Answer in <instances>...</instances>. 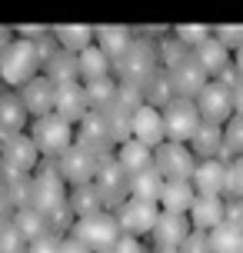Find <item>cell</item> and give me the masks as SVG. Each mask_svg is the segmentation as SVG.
Masks as SVG:
<instances>
[{"instance_id": "6da1fadb", "label": "cell", "mask_w": 243, "mask_h": 253, "mask_svg": "<svg viewBox=\"0 0 243 253\" xmlns=\"http://www.w3.org/2000/svg\"><path fill=\"white\" fill-rule=\"evenodd\" d=\"M40 74H43V57H40L34 37H17L0 53V80L7 90H20Z\"/></svg>"}, {"instance_id": "7a4b0ae2", "label": "cell", "mask_w": 243, "mask_h": 253, "mask_svg": "<svg viewBox=\"0 0 243 253\" xmlns=\"http://www.w3.org/2000/svg\"><path fill=\"white\" fill-rule=\"evenodd\" d=\"M30 207L43 210L47 220H53V216H60V213H74L70 210V183L60 177L57 160H43L34 170V197H30Z\"/></svg>"}, {"instance_id": "3957f363", "label": "cell", "mask_w": 243, "mask_h": 253, "mask_svg": "<svg viewBox=\"0 0 243 253\" xmlns=\"http://www.w3.org/2000/svg\"><path fill=\"white\" fill-rule=\"evenodd\" d=\"M160 67V43L147 37H133V43L127 47V53L114 60V77L120 84H130V87H143V80Z\"/></svg>"}, {"instance_id": "277c9868", "label": "cell", "mask_w": 243, "mask_h": 253, "mask_svg": "<svg viewBox=\"0 0 243 253\" xmlns=\"http://www.w3.org/2000/svg\"><path fill=\"white\" fill-rule=\"evenodd\" d=\"M34 143H37V150L43 160H57V157H64L74 143H77V126L64 120L60 114H47V117H37L30 130H27Z\"/></svg>"}, {"instance_id": "5b68a950", "label": "cell", "mask_w": 243, "mask_h": 253, "mask_svg": "<svg viewBox=\"0 0 243 253\" xmlns=\"http://www.w3.org/2000/svg\"><path fill=\"white\" fill-rule=\"evenodd\" d=\"M70 237L87 243L93 253H114V247L123 237V227H120L114 210H100V213L80 216L77 223H74V230H70Z\"/></svg>"}, {"instance_id": "8992f818", "label": "cell", "mask_w": 243, "mask_h": 253, "mask_svg": "<svg viewBox=\"0 0 243 253\" xmlns=\"http://www.w3.org/2000/svg\"><path fill=\"white\" fill-rule=\"evenodd\" d=\"M197 153L190 150V143H177V140H166L154 150V167L163 173L166 180H193L197 170Z\"/></svg>"}, {"instance_id": "52a82bcc", "label": "cell", "mask_w": 243, "mask_h": 253, "mask_svg": "<svg viewBox=\"0 0 243 253\" xmlns=\"http://www.w3.org/2000/svg\"><path fill=\"white\" fill-rule=\"evenodd\" d=\"M163 124H166V140H177V143H190L193 133L200 130L203 117H200V107L197 100H187V97H177L163 107Z\"/></svg>"}, {"instance_id": "ba28073f", "label": "cell", "mask_w": 243, "mask_h": 253, "mask_svg": "<svg viewBox=\"0 0 243 253\" xmlns=\"http://www.w3.org/2000/svg\"><path fill=\"white\" fill-rule=\"evenodd\" d=\"M117 220H120V227H123V233H130V237H150L157 227V220H160V203L154 200H137V197H130L127 203H120L114 210Z\"/></svg>"}, {"instance_id": "9c48e42d", "label": "cell", "mask_w": 243, "mask_h": 253, "mask_svg": "<svg viewBox=\"0 0 243 253\" xmlns=\"http://www.w3.org/2000/svg\"><path fill=\"white\" fill-rule=\"evenodd\" d=\"M77 143H80V147H87L93 157H100V164L114 157L117 140H114L110 124H107V117H103L100 110H90V114L77 124Z\"/></svg>"}, {"instance_id": "30bf717a", "label": "cell", "mask_w": 243, "mask_h": 253, "mask_svg": "<svg viewBox=\"0 0 243 253\" xmlns=\"http://www.w3.org/2000/svg\"><path fill=\"white\" fill-rule=\"evenodd\" d=\"M97 190H100L103 203H107V210H117L120 203L130 200V173L123 170V167L117 164V157H110V160H103L100 170H97Z\"/></svg>"}, {"instance_id": "8fae6325", "label": "cell", "mask_w": 243, "mask_h": 253, "mask_svg": "<svg viewBox=\"0 0 243 253\" xmlns=\"http://www.w3.org/2000/svg\"><path fill=\"white\" fill-rule=\"evenodd\" d=\"M57 170H60V177H64L70 187L93 183V180H97V170H100V157H93L87 147L74 143L64 157H57Z\"/></svg>"}, {"instance_id": "7c38bea8", "label": "cell", "mask_w": 243, "mask_h": 253, "mask_svg": "<svg viewBox=\"0 0 243 253\" xmlns=\"http://www.w3.org/2000/svg\"><path fill=\"white\" fill-rule=\"evenodd\" d=\"M197 107H200V117H203L206 124H227L237 110H233V90L227 84H220V80H210L203 90H200V97H197Z\"/></svg>"}, {"instance_id": "4fadbf2b", "label": "cell", "mask_w": 243, "mask_h": 253, "mask_svg": "<svg viewBox=\"0 0 243 253\" xmlns=\"http://www.w3.org/2000/svg\"><path fill=\"white\" fill-rule=\"evenodd\" d=\"M193 233V223L187 213H160V220H157L154 233L147 237V240L154 243V250H180L183 243H187V237Z\"/></svg>"}, {"instance_id": "5bb4252c", "label": "cell", "mask_w": 243, "mask_h": 253, "mask_svg": "<svg viewBox=\"0 0 243 253\" xmlns=\"http://www.w3.org/2000/svg\"><path fill=\"white\" fill-rule=\"evenodd\" d=\"M30 124H34V117L24 107L20 93L17 90H3V97H0V143L17 137V133H27Z\"/></svg>"}, {"instance_id": "9a60e30c", "label": "cell", "mask_w": 243, "mask_h": 253, "mask_svg": "<svg viewBox=\"0 0 243 253\" xmlns=\"http://www.w3.org/2000/svg\"><path fill=\"white\" fill-rule=\"evenodd\" d=\"M17 93H20V100H24V107L30 110L34 120L53 114V107H57V84H53L50 77H43V74L34 77L30 84H24Z\"/></svg>"}, {"instance_id": "2e32d148", "label": "cell", "mask_w": 243, "mask_h": 253, "mask_svg": "<svg viewBox=\"0 0 243 253\" xmlns=\"http://www.w3.org/2000/svg\"><path fill=\"white\" fill-rule=\"evenodd\" d=\"M166 74H170V80H173L177 97H187V100H197V97H200V90L210 84L206 70L197 63V57H193V53L187 57V60H180L177 67H170Z\"/></svg>"}, {"instance_id": "e0dca14e", "label": "cell", "mask_w": 243, "mask_h": 253, "mask_svg": "<svg viewBox=\"0 0 243 253\" xmlns=\"http://www.w3.org/2000/svg\"><path fill=\"white\" fill-rule=\"evenodd\" d=\"M193 57H197V63L206 70L210 80H217L227 67H233V50L217 37V34H210L203 43H197V47H193Z\"/></svg>"}, {"instance_id": "ac0fdd59", "label": "cell", "mask_w": 243, "mask_h": 253, "mask_svg": "<svg viewBox=\"0 0 243 253\" xmlns=\"http://www.w3.org/2000/svg\"><path fill=\"white\" fill-rule=\"evenodd\" d=\"M0 160L20 167L27 173H34V170L43 164V157H40V150H37V143H34L30 133H17V137L3 140V143H0Z\"/></svg>"}, {"instance_id": "d6986e66", "label": "cell", "mask_w": 243, "mask_h": 253, "mask_svg": "<svg viewBox=\"0 0 243 253\" xmlns=\"http://www.w3.org/2000/svg\"><path fill=\"white\" fill-rule=\"evenodd\" d=\"M53 114H60L64 120H70L74 126L90 114V100H87V87H83V80H74V84L57 87V107H53Z\"/></svg>"}, {"instance_id": "ffe728a7", "label": "cell", "mask_w": 243, "mask_h": 253, "mask_svg": "<svg viewBox=\"0 0 243 253\" xmlns=\"http://www.w3.org/2000/svg\"><path fill=\"white\" fill-rule=\"evenodd\" d=\"M133 137L143 140L147 147H160L166 143V124H163V110L160 107H150V103H143L140 110L133 114Z\"/></svg>"}, {"instance_id": "44dd1931", "label": "cell", "mask_w": 243, "mask_h": 253, "mask_svg": "<svg viewBox=\"0 0 243 253\" xmlns=\"http://www.w3.org/2000/svg\"><path fill=\"white\" fill-rule=\"evenodd\" d=\"M227 160H200L193 170V187L200 197H227Z\"/></svg>"}, {"instance_id": "7402d4cb", "label": "cell", "mask_w": 243, "mask_h": 253, "mask_svg": "<svg viewBox=\"0 0 243 253\" xmlns=\"http://www.w3.org/2000/svg\"><path fill=\"white\" fill-rule=\"evenodd\" d=\"M187 216H190L193 230L210 233V230H217L220 223H227V197H197V200H193V210Z\"/></svg>"}, {"instance_id": "603a6c76", "label": "cell", "mask_w": 243, "mask_h": 253, "mask_svg": "<svg viewBox=\"0 0 243 253\" xmlns=\"http://www.w3.org/2000/svg\"><path fill=\"white\" fill-rule=\"evenodd\" d=\"M114 157H117V164L123 167L130 177H133V173H143V170H150V167H154V147H147V143L137 140V137L117 143Z\"/></svg>"}, {"instance_id": "cb8c5ba5", "label": "cell", "mask_w": 243, "mask_h": 253, "mask_svg": "<svg viewBox=\"0 0 243 253\" xmlns=\"http://www.w3.org/2000/svg\"><path fill=\"white\" fill-rule=\"evenodd\" d=\"M197 197L200 193L193 187V180H166L163 193H160V210H166V213H190Z\"/></svg>"}, {"instance_id": "d4e9b609", "label": "cell", "mask_w": 243, "mask_h": 253, "mask_svg": "<svg viewBox=\"0 0 243 253\" xmlns=\"http://www.w3.org/2000/svg\"><path fill=\"white\" fill-rule=\"evenodd\" d=\"M223 147H227V140H223V126L220 124H200V130L193 133L190 140V150L197 153V160H223Z\"/></svg>"}, {"instance_id": "484cf974", "label": "cell", "mask_w": 243, "mask_h": 253, "mask_svg": "<svg viewBox=\"0 0 243 253\" xmlns=\"http://www.w3.org/2000/svg\"><path fill=\"white\" fill-rule=\"evenodd\" d=\"M143 103H150V107H160L163 110L170 100H177V90H173V80H170V74H166V67H157L154 74L143 80Z\"/></svg>"}, {"instance_id": "4316f807", "label": "cell", "mask_w": 243, "mask_h": 253, "mask_svg": "<svg viewBox=\"0 0 243 253\" xmlns=\"http://www.w3.org/2000/svg\"><path fill=\"white\" fill-rule=\"evenodd\" d=\"M13 227L24 233L27 243L40 240V237H47V233H53L50 230V220H47V213L43 210H37V207H20V210H13Z\"/></svg>"}, {"instance_id": "83f0119b", "label": "cell", "mask_w": 243, "mask_h": 253, "mask_svg": "<svg viewBox=\"0 0 243 253\" xmlns=\"http://www.w3.org/2000/svg\"><path fill=\"white\" fill-rule=\"evenodd\" d=\"M77 63H80V80H83V84H90V80H103V77H114V60H110L97 43H90L87 50H80Z\"/></svg>"}, {"instance_id": "f1b7e54d", "label": "cell", "mask_w": 243, "mask_h": 253, "mask_svg": "<svg viewBox=\"0 0 243 253\" xmlns=\"http://www.w3.org/2000/svg\"><path fill=\"white\" fill-rule=\"evenodd\" d=\"M43 77H50L57 87H64V84H74V80H80V63H77V53L70 50H60L53 53L50 60L43 63Z\"/></svg>"}, {"instance_id": "f546056e", "label": "cell", "mask_w": 243, "mask_h": 253, "mask_svg": "<svg viewBox=\"0 0 243 253\" xmlns=\"http://www.w3.org/2000/svg\"><path fill=\"white\" fill-rule=\"evenodd\" d=\"M70 210H74V216H90V213H100V210H107V203H103L100 190H97V183H80V187H70Z\"/></svg>"}, {"instance_id": "4dcf8cb0", "label": "cell", "mask_w": 243, "mask_h": 253, "mask_svg": "<svg viewBox=\"0 0 243 253\" xmlns=\"http://www.w3.org/2000/svg\"><path fill=\"white\" fill-rule=\"evenodd\" d=\"M163 183H166V177L160 173V170H157V167H150V170H143V173H133V177H130V197L160 203Z\"/></svg>"}, {"instance_id": "1f68e13d", "label": "cell", "mask_w": 243, "mask_h": 253, "mask_svg": "<svg viewBox=\"0 0 243 253\" xmlns=\"http://www.w3.org/2000/svg\"><path fill=\"white\" fill-rule=\"evenodd\" d=\"M133 43V34H130L127 27H100L97 30V47H100L110 60H120L127 47Z\"/></svg>"}, {"instance_id": "d6a6232c", "label": "cell", "mask_w": 243, "mask_h": 253, "mask_svg": "<svg viewBox=\"0 0 243 253\" xmlns=\"http://www.w3.org/2000/svg\"><path fill=\"white\" fill-rule=\"evenodd\" d=\"M53 34H57V43H60L64 50H70V53H80V50H87L90 43H97V30H90V27H83V24L57 27Z\"/></svg>"}, {"instance_id": "836d02e7", "label": "cell", "mask_w": 243, "mask_h": 253, "mask_svg": "<svg viewBox=\"0 0 243 253\" xmlns=\"http://www.w3.org/2000/svg\"><path fill=\"white\" fill-rule=\"evenodd\" d=\"M206 237H210L213 253H243V230L237 223H230V220L220 223L217 230H210Z\"/></svg>"}, {"instance_id": "e575fe53", "label": "cell", "mask_w": 243, "mask_h": 253, "mask_svg": "<svg viewBox=\"0 0 243 253\" xmlns=\"http://www.w3.org/2000/svg\"><path fill=\"white\" fill-rule=\"evenodd\" d=\"M87 87V100H90V110H107L110 103L117 100V90H120V80L117 77H103V80H90L83 84Z\"/></svg>"}, {"instance_id": "d590c367", "label": "cell", "mask_w": 243, "mask_h": 253, "mask_svg": "<svg viewBox=\"0 0 243 253\" xmlns=\"http://www.w3.org/2000/svg\"><path fill=\"white\" fill-rule=\"evenodd\" d=\"M223 140H227V147H223V160L227 164L233 157H243V114H233L223 124Z\"/></svg>"}, {"instance_id": "8d00e7d4", "label": "cell", "mask_w": 243, "mask_h": 253, "mask_svg": "<svg viewBox=\"0 0 243 253\" xmlns=\"http://www.w3.org/2000/svg\"><path fill=\"white\" fill-rule=\"evenodd\" d=\"M27 247L30 243L13 227V220H0V253H27Z\"/></svg>"}, {"instance_id": "74e56055", "label": "cell", "mask_w": 243, "mask_h": 253, "mask_svg": "<svg viewBox=\"0 0 243 253\" xmlns=\"http://www.w3.org/2000/svg\"><path fill=\"white\" fill-rule=\"evenodd\" d=\"M190 53H193V47H187L180 37H170V40H163V43H160V67H166V70H170V67H177L180 60H187Z\"/></svg>"}, {"instance_id": "f35d334b", "label": "cell", "mask_w": 243, "mask_h": 253, "mask_svg": "<svg viewBox=\"0 0 243 253\" xmlns=\"http://www.w3.org/2000/svg\"><path fill=\"white\" fill-rule=\"evenodd\" d=\"M227 197L243 200V157H233L227 167Z\"/></svg>"}, {"instance_id": "ab89813d", "label": "cell", "mask_w": 243, "mask_h": 253, "mask_svg": "<svg viewBox=\"0 0 243 253\" xmlns=\"http://www.w3.org/2000/svg\"><path fill=\"white\" fill-rule=\"evenodd\" d=\"M60 247H64V237H60V233H47V237H40V240L30 243L27 253H60Z\"/></svg>"}, {"instance_id": "60d3db41", "label": "cell", "mask_w": 243, "mask_h": 253, "mask_svg": "<svg viewBox=\"0 0 243 253\" xmlns=\"http://www.w3.org/2000/svg\"><path fill=\"white\" fill-rule=\"evenodd\" d=\"M180 253H213L210 237H206V233H200V230H193L190 237H187V243L180 247Z\"/></svg>"}, {"instance_id": "b9f144b4", "label": "cell", "mask_w": 243, "mask_h": 253, "mask_svg": "<svg viewBox=\"0 0 243 253\" xmlns=\"http://www.w3.org/2000/svg\"><path fill=\"white\" fill-rule=\"evenodd\" d=\"M177 37L183 40L187 47H197V43H203V40L210 37V30H206V27H180Z\"/></svg>"}, {"instance_id": "7bdbcfd3", "label": "cell", "mask_w": 243, "mask_h": 253, "mask_svg": "<svg viewBox=\"0 0 243 253\" xmlns=\"http://www.w3.org/2000/svg\"><path fill=\"white\" fill-rule=\"evenodd\" d=\"M114 253H147V247H143L140 237H130V233H123V237H120V243L114 247Z\"/></svg>"}, {"instance_id": "ee69618b", "label": "cell", "mask_w": 243, "mask_h": 253, "mask_svg": "<svg viewBox=\"0 0 243 253\" xmlns=\"http://www.w3.org/2000/svg\"><path fill=\"white\" fill-rule=\"evenodd\" d=\"M217 37L230 47V50H237V47H243V27H223V30H217Z\"/></svg>"}, {"instance_id": "f6af8a7d", "label": "cell", "mask_w": 243, "mask_h": 253, "mask_svg": "<svg viewBox=\"0 0 243 253\" xmlns=\"http://www.w3.org/2000/svg\"><path fill=\"white\" fill-rule=\"evenodd\" d=\"M227 220L243 230V200H227Z\"/></svg>"}, {"instance_id": "bcb514c9", "label": "cell", "mask_w": 243, "mask_h": 253, "mask_svg": "<svg viewBox=\"0 0 243 253\" xmlns=\"http://www.w3.org/2000/svg\"><path fill=\"white\" fill-rule=\"evenodd\" d=\"M13 210H17V207H13L10 193H7V187L0 183V220H10V216H13Z\"/></svg>"}, {"instance_id": "7dc6e473", "label": "cell", "mask_w": 243, "mask_h": 253, "mask_svg": "<svg viewBox=\"0 0 243 253\" xmlns=\"http://www.w3.org/2000/svg\"><path fill=\"white\" fill-rule=\"evenodd\" d=\"M60 253H93L87 247V243H80L77 237H64V247H60Z\"/></svg>"}, {"instance_id": "c3c4849f", "label": "cell", "mask_w": 243, "mask_h": 253, "mask_svg": "<svg viewBox=\"0 0 243 253\" xmlns=\"http://www.w3.org/2000/svg\"><path fill=\"white\" fill-rule=\"evenodd\" d=\"M230 90H233V110H237V114H243V77L233 84Z\"/></svg>"}, {"instance_id": "681fc988", "label": "cell", "mask_w": 243, "mask_h": 253, "mask_svg": "<svg viewBox=\"0 0 243 253\" xmlns=\"http://www.w3.org/2000/svg\"><path fill=\"white\" fill-rule=\"evenodd\" d=\"M13 40H17V37H13V34H10V30H7V27H0V53H3V50H7V47H10V43H13Z\"/></svg>"}, {"instance_id": "f907efd6", "label": "cell", "mask_w": 243, "mask_h": 253, "mask_svg": "<svg viewBox=\"0 0 243 253\" xmlns=\"http://www.w3.org/2000/svg\"><path fill=\"white\" fill-rule=\"evenodd\" d=\"M233 67H237V70H240V77H243V47H237V50H233Z\"/></svg>"}, {"instance_id": "816d5d0a", "label": "cell", "mask_w": 243, "mask_h": 253, "mask_svg": "<svg viewBox=\"0 0 243 253\" xmlns=\"http://www.w3.org/2000/svg\"><path fill=\"white\" fill-rule=\"evenodd\" d=\"M154 253H180V250H154Z\"/></svg>"}, {"instance_id": "f5cc1de1", "label": "cell", "mask_w": 243, "mask_h": 253, "mask_svg": "<svg viewBox=\"0 0 243 253\" xmlns=\"http://www.w3.org/2000/svg\"><path fill=\"white\" fill-rule=\"evenodd\" d=\"M3 90H7V87H3V80H0V97H3Z\"/></svg>"}]
</instances>
